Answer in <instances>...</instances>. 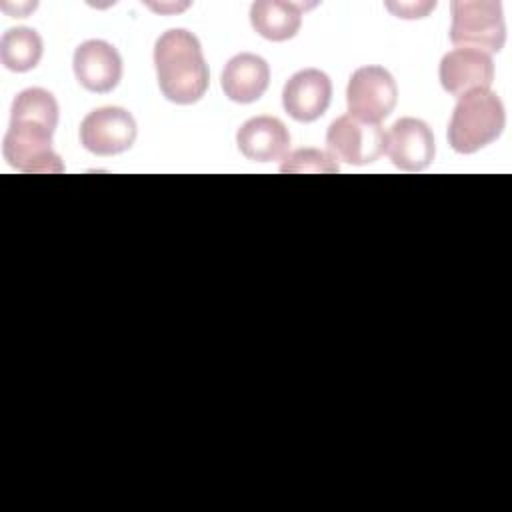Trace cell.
<instances>
[{
    "label": "cell",
    "instance_id": "obj_1",
    "mask_svg": "<svg viewBox=\"0 0 512 512\" xmlns=\"http://www.w3.org/2000/svg\"><path fill=\"white\" fill-rule=\"evenodd\" d=\"M58 126V102L44 88H26L10 112V128L2 142L6 162L28 174H60L62 158L52 150V134Z\"/></svg>",
    "mask_w": 512,
    "mask_h": 512
},
{
    "label": "cell",
    "instance_id": "obj_6",
    "mask_svg": "<svg viewBox=\"0 0 512 512\" xmlns=\"http://www.w3.org/2000/svg\"><path fill=\"white\" fill-rule=\"evenodd\" d=\"M134 116L120 106H102L88 112L80 124V144L96 156L126 152L136 140Z\"/></svg>",
    "mask_w": 512,
    "mask_h": 512
},
{
    "label": "cell",
    "instance_id": "obj_16",
    "mask_svg": "<svg viewBox=\"0 0 512 512\" xmlns=\"http://www.w3.org/2000/svg\"><path fill=\"white\" fill-rule=\"evenodd\" d=\"M280 172H284V174H334V172H338V162L332 158L330 152H324L318 148H300L282 160Z\"/></svg>",
    "mask_w": 512,
    "mask_h": 512
},
{
    "label": "cell",
    "instance_id": "obj_12",
    "mask_svg": "<svg viewBox=\"0 0 512 512\" xmlns=\"http://www.w3.org/2000/svg\"><path fill=\"white\" fill-rule=\"evenodd\" d=\"M238 150L254 162L282 160L290 148V132L276 116H254L236 132Z\"/></svg>",
    "mask_w": 512,
    "mask_h": 512
},
{
    "label": "cell",
    "instance_id": "obj_9",
    "mask_svg": "<svg viewBox=\"0 0 512 512\" xmlns=\"http://www.w3.org/2000/svg\"><path fill=\"white\" fill-rule=\"evenodd\" d=\"M440 84L452 96H464L472 90H490L494 80L492 56L474 48H454L440 60Z\"/></svg>",
    "mask_w": 512,
    "mask_h": 512
},
{
    "label": "cell",
    "instance_id": "obj_11",
    "mask_svg": "<svg viewBox=\"0 0 512 512\" xmlns=\"http://www.w3.org/2000/svg\"><path fill=\"white\" fill-rule=\"evenodd\" d=\"M332 100V82L318 68H304L290 76L282 90V106L296 122L318 120Z\"/></svg>",
    "mask_w": 512,
    "mask_h": 512
},
{
    "label": "cell",
    "instance_id": "obj_4",
    "mask_svg": "<svg viewBox=\"0 0 512 512\" xmlns=\"http://www.w3.org/2000/svg\"><path fill=\"white\" fill-rule=\"evenodd\" d=\"M450 42L486 54L500 52L506 42V24L498 0H456L450 4Z\"/></svg>",
    "mask_w": 512,
    "mask_h": 512
},
{
    "label": "cell",
    "instance_id": "obj_7",
    "mask_svg": "<svg viewBox=\"0 0 512 512\" xmlns=\"http://www.w3.org/2000/svg\"><path fill=\"white\" fill-rule=\"evenodd\" d=\"M326 146L334 160L354 166L372 164L384 154V130L380 124L344 114L330 124L326 132Z\"/></svg>",
    "mask_w": 512,
    "mask_h": 512
},
{
    "label": "cell",
    "instance_id": "obj_13",
    "mask_svg": "<svg viewBox=\"0 0 512 512\" xmlns=\"http://www.w3.org/2000/svg\"><path fill=\"white\" fill-rule=\"evenodd\" d=\"M270 66L266 60L252 52H240L232 56L220 76L224 94L232 102L250 104L256 102L268 88Z\"/></svg>",
    "mask_w": 512,
    "mask_h": 512
},
{
    "label": "cell",
    "instance_id": "obj_17",
    "mask_svg": "<svg viewBox=\"0 0 512 512\" xmlns=\"http://www.w3.org/2000/svg\"><path fill=\"white\" fill-rule=\"evenodd\" d=\"M434 4V2H432ZM430 4H388L390 10H394V14L398 18H424L426 12L424 10H418V8H426Z\"/></svg>",
    "mask_w": 512,
    "mask_h": 512
},
{
    "label": "cell",
    "instance_id": "obj_10",
    "mask_svg": "<svg viewBox=\"0 0 512 512\" xmlns=\"http://www.w3.org/2000/svg\"><path fill=\"white\" fill-rule=\"evenodd\" d=\"M74 76L90 92H112L122 80V58L106 40H86L78 44L72 58Z\"/></svg>",
    "mask_w": 512,
    "mask_h": 512
},
{
    "label": "cell",
    "instance_id": "obj_8",
    "mask_svg": "<svg viewBox=\"0 0 512 512\" xmlns=\"http://www.w3.org/2000/svg\"><path fill=\"white\" fill-rule=\"evenodd\" d=\"M384 152L404 172H420L434 160V134L420 118H400L384 134Z\"/></svg>",
    "mask_w": 512,
    "mask_h": 512
},
{
    "label": "cell",
    "instance_id": "obj_15",
    "mask_svg": "<svg viewBox=\"0 0 512 512\" xmlns=\"http://www.w3.org/2000/svg\"><path fill=\"white\" fill-rule=\"evenodd\" d=\"M44 52L40 34L34 28L16 26L0 38V60L12 72H28L38 66Z\"/></svg>",
    "mask_w": 512,
    "mask_h": 512
},
{
    "label": "cell",
    "instance_id": "obj_2",
    "mask_svg": "<svg viewBox=\"0 0 512 512\" xmlns=\"http://www.w3.org/2000/svg\"><path fill=\"white\" fill-rule=\"evenodd\" d=\"M154 68L160 92L174 104H194L208 90L210 72L202 46L184 28L160 34L154 44Z\"/></svg>",
    "mask_w": 512,
    "mask_h": 512
},
{
    "label": "cell",
    "instance_id": "obj_14",
    "mask_svg": "<svg viewBox=\"0 0 512 512\" xmlns=\"http://www.w3.org/2000/svg\"><path fill=\"white\" fill-rule=\"evenodd\" d=\"M304 4L258 0L250 8L252 28L266 40L284 42L298 34L302 26Z\"/></svg>",
    "mask_w": 512,
    "mask_h": 512
},
{
    "label": "cell",
    "instance_id": "obj_3",
    "mask_svg": "<svg viewBox=\"0 0 512 512\" xmlns=\"http://www.w3.org/2000/svg\"><path fill=\"white\" fill-rule=\"evenodd\" d=\"M506 124L500 96L492 90H472L458 98L450 124L448 144L458 154H472L494 142Z\"/></svg>",
    "mask_w": 512,
    "mask_h": 512
},
{
    "label": "cell",
    "instance_id": "obj_5",
    "mask_svg": "<svg viewBox=\"0 0 512 512\" xmlns=\"http://www.w3.org/2000/svg\"><path fill=\"white\" fill-rule=\"evenodd\" d=\"M396 100V80L384 66L368 64L352 72L346 88V104L350 116L380 124V120L392 114Z\"/></svg>",
    "mask_w": 512,
    "mask_h": 512
}]
</instances>
